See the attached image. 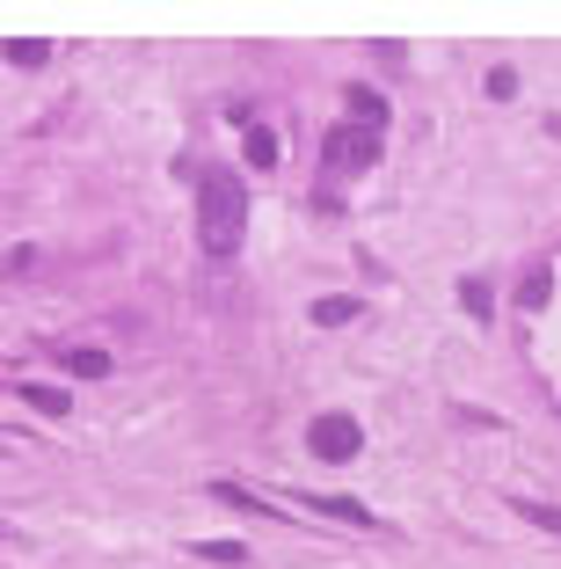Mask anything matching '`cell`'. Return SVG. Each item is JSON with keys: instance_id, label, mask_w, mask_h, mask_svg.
Wrapping results in <instances>:
<instances>
[{"instance_id": "1", "label": "cell", "mask_w": 561, "mask_h": 569, "mask_svg": "<svg viewBox=\"0 0 561 569\" xmlns=\"http://www.w3.org/2000/svg\"><path fill=\"white\" fill-rule=\"evenodd\" d=\"M198 234L212 263H233L248 241V183L227 176V168H204L198 176Z\"/></svg>"}, {"instance_id": "2", "label": "cell", "mask_w": 561, "mask_h": 569, "mask_svg": "<svg viewBox=\"0 0 561 569\" xmlns=\"http://www.w3.org/2000/svg\"><path fill=\"white\" fill-rule=\"evenodd\" d=\"M321 161H329V176H358V168L380 161V132H364V124H335V132L321 139Z\"/></svg>"}, {"instance_id": "3", "label": "cell", "mask_w": 561, "mask_h": 569, "mask_svg": "<svg viewBox=\"0 0 561 569\" xmlns=\"http://www.w3.org/2000/svg\"><path fill=\"white\" fill-rule=\"evenodd\" d=\"M307 446H314V460H358L364 452V431H358V417H314L307 423Z\"/></svg>"}, {"instance_id": "4", "label": "cell", "mask_w": 561, "mask_h": 569, "mask_svg": "<svg viewBox=\"0 0 561 569\" xmlns=\"http://www.w3.org/2000/svg\"><path fill=\"white\" fill-rule=\"evenodd\" d=\"M204 497H219V503H233V511H248V519H292V511H284V503H270V497H256V489H248V482H212V489H204Z\"/></svg>"}, {"instance_id": "5", "label": "cell", "mask_w": 561, "mask_h": 569, "mask_svg": "<svg viewBox=\"0 0 561 569\" xmlns=\"http://www.w3.org/2000/svg\"><path fill=\"white\" fill-rule=\"evenodd\" d=\"M343 102H350V124H364V132H387V96H380V88H364V81H358Z\"/></svg>"}, {"instance_id": "6", "label": "cell", "mask_w": 561, "mask_h": 569, "mask_svg": "<svg viewBox=\"0 0 561 569\" xmlns=\"http://www.w3.org/2000/svg\"><path fill=\"white\" fill-rule=\"evenodd\" d=\"M307 503H314L321 519H343V526H380V519H372V503H364V497H307Z\"/></svg>"}, {"instance_id": "7", "label": "cell", "mask_w": 561, "mask_h": 569, "mask_svg": "<svg viewBox=\"0 0 561 569\" xmlns=\"http://www.w3.org/2000/svg\"><path fill=\"white\" fill-rule=\"evenodd\" d=\"M59 372H73V380H110V351H59Z\"/></svg>"}, {"instance_id": "8", "label": "cell", "mask_w": 561, "mask_h": 569, "mask_svg": "<svg viewBox=\"0 0 561 569\" xmlns=\"http://www.w3.org/2000/svg\"><path fill=\"white\" fill-rule=\"evenodd\" d=\"M241 153H248V168H278V132H270V124H248Z\"/></svg>"}, {"instance_id": "9", "label": "cell", "mask_w": 561, "mask_h": 569, "mask_svg": "<svg viewBox=\"0 0 561 569\" xmlns=\"http://www.w3.org/2000/svg\"><path fill=\"white\" fill-rule=\"evenodd\" d=\"M511 511H518V519H532L540 533H561V503H540V497H511Z\"/></svg>"}, {"instance_id": "10", "label": "cell", "mask_w": 561, "mask_h": 569, "mask_svg": "<svg viewBox=\"0 0 561 569\" xmlns=\"http://www.w3.org/2000/svg\"><path fill=\"white\" fill-rule=\"evenodd\" d=\"M22 402L44 409V417H67V387H44V380H22Z\"/></svg>"}, {"instance_id": "11", "label": "cell", "mask_w": 561, "mask_h": 569, "mask_svg": "<svg viewBox=\"0 0 561 569\" xmlns=\"http://www.w3.org/2000/svg\"><path fill=\"white\" fill-rule=\"evenodd\" d=\"M51 59V44H37V37H16V44H8V67H22V73H37Z\"/></svg>"}, {"instance_id": "12", "label": "cell", "mask_w": 561, "mask_h": 569, "mask_svg": "<svg viewBox=\"0 0 561 569\" xmlns=\"http://www.w3.org/2000/svg\"><path fill=\"white\" fill-rule=\"evenodd\" d=\"M190 555H198V562H248V548H241V540H198V548H190Z\"/></svg>"}, {"instance_id": "13", "label": "cell", "mask_w": 561, "mask_h": 569, "mask_svg": "<svg viewBox=\"0 0 561 569\" xmlns=\"http://www.w3.org/2000/svg\"><path fill=\"white\" fill-rule=\"evenodd\" d=\"M314 321L321 329H343V321H358V300H314Z\"/></svg>"}, {"instance_id": "14", "label": "cell", "mask_w": 561, "mask_h": 569, "mask_svg": "<svg viewBox=\"0 0 561 569\" xmlns=\"http://www.w3.org/2000/svg\"><path fill=\"white\" fill-rule=\"evenodd\" d=\"M547 292H554V278H547V270H525V284H518V307H547Z\"/></svg>"}, {"instance_id": "15", "label": "cell", "mask_w": 561, "mask_h": 569, "mask_svg": "<svg viewBox=\"0 0 561 569\" xmlns=\"http://www.w3.org/2000/svg\"><path fill=\"white\" fill-rule=\"evenodd\" d=\"M460 307H467L474 321H489V307H495V300H489V284H481V278H467V284H460Z\"/></svg>"}, {"instance_id": "16", "label": "cell", "mask_w": 561, "mask_h": 569, "mask_svg": "<svg viewBox=\"0 0 561 569\" xmlns=\"http://www.w3.org/2000/svg\"><path fill=\"white\" fill-rule=\"evenodd\" d=\"M489 96H495V102H511V96H518V73H511V67H495V73H489Z\"/></svg>"}]
</instances>
